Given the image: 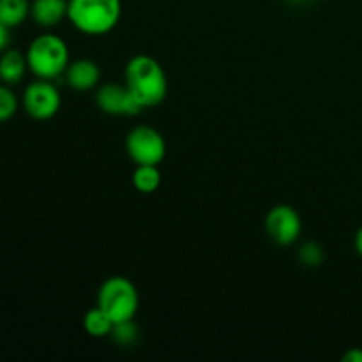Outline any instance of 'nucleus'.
<instances>
[{
    "instance_id": "1",
    "label": "nucleus",
    "mask_w": 362,
    "mask_h": 362,
    "mask_svg": "<svg viewBox=\"0 0 362 362\" xmlns=\"http://www.w3.org/2000/svg\"><path fill=\"white\" fill-rule=\"evenodd\" d=\"M124 76H126V87L144 108L161 105L168 94V78L154 57H133L127 62Z\"/></svg>"
},
{
    "instance_id": "2",
    "label": "nucleus",
    "mask_w": 362,
    "mask_h": 362,
    "mask_svg": "<svg viewBox=\"0 0 362 362\" xmlns=\"http://www.w3.org/2000/svg\"><path fill=\"white\" fill-rule=\"evenodd\" d=\"M120 0H67V20L87 35H103L120 20Z\"/></svg>"
},
{
    "instance_id": "3",
    "label": "nucleus",
    "mask_w": 362,
    "mask_h": 362,
    "mask_svg": "<svg viewBox=\"0 0 362 362\" xmlns=\"http://www.w3.org/2000/svg\"><path fill=\"white\" fill-rule=\"evenodd\" d=\"M28 69L39 80H53L66 73L69 66V48L55 34H41L27 49Z\"/></svg>"
},
{
    "instance_id": "4",
    "label": "nucleus",
    "mask_w": 362,
    "mask_h": 362,
    "mask_svg": "<svg viewBox=\"0 0 362 362\" xmlns=\"http://www.w3.org/2000/svg\"><path fill=\"white\" fill-rule=\"evenodd\" d=\"M98 306L115 325L133 320L140 308L136 286L124 276H112L99 288Z\"/></svg>"
},
{
    "instance_id": "5",
    "label": "nucleus",
    "mask_w": 362,
    "mask_h": 362,
    "mask_svg": "<svg viewBox=\"0 0 362 362\" xmlns=\"http://www.w3.org/2000/svg\"><path fill=\"white\" fill-rule=\"evenodd\" d=\"M126 151L136 165H154L165 159L166 144L158 129L148 126H136L126 138Z\"/></svg>"
},
{
    "instance_id": "6",
    "label": "nucleus",
    "mask_w": 362,
    "mask_h": 362,
    "mask_svg": "<svg viewBox=\"0 0 362 362\" xmlns=\"http://www.w3.org/2000/svg\"><path fill=\"white\" fill-rule=\"evenodd\" d=\"M23 108L35 120L52 119L60 108L59 88L49 80L34 81L23 92Z\"/></svg>"
},
{
    "instance_id": "7",
    "label": "nucleus",
    "mask_w": 362,
    "mask_h": 362,
    "mask_svg": "<svg viewBox=\"0 0 362 362\" xmlns=\"http://www.w3.org/2000/svg\"><path fill=\"white\" fill-rule=\"evenodd\" d=\"M265 230L269 237L279 246H290L303 232V221L299 212L290 205H276L265 218Z\"/></svg>"
},
{
    "instance_id": "8",
    "label": "nucleus",
    "mask_w": 362,
    "mask_h": 362,
    "mask_svg": "<svg viewBox=\"0 0 362 362\" xmlns=\"http://www.w3.org/2000/svg\"><path fill=\"white\" fill-rule=\"evenodd\" d=\"M95 103L101 108V112L108 113V115L134 117L144 110V106L131 94L129 88L119 83L101 85L98 88V94H95Z\"/></svg>"
},
{
    "instance_id": "9",
    "label": "nucleus",
    "mask_w": 362,
    "mask_h": 362,
    "mask_svg": "<svg viewBox=\"0 0 362 362\" xmlns=\"http://www.w3.org/2000/svg\"><path fill=\"white\" fill-rule=\"evenodd\" d=\"M64 74H66L67 85L80 92L94 88L101 78L99 66L90 59H78L74 62H69Z\"/></svg>"
},
{
    "instance_id": "10",
    "label": "nucleus",
    "mask_w": 362,
    "mask_h": 362,
    "mask_svg": "<svg viewBox=\"0 0 362 362\" xmlns=\"http://www.w3.org/2000/svg\"><path fill=\"white\" fill-rule=\"evenodd\" d=\"M30 18L42 28H53L67 18V0H34Z\"/></svg>"
},
{
    "instance_id": "11",
    "label": "nucleus",
    "mask_w": 362,
    "mask_h": 362,
    "mask_svg": "<svg viewBox=\"0 0 362 362\" xmlns=\"http://www.w3.org/2000/svg\"><path fill=\"white\" fill-rule=\"evenodd\" d=\"M28 69L27 55L14 48H6L0 53V81L6 85H16L23 80Z\"/></svg>"
},
{
    "instance_id": "12",
    "label": "nucleus",
    "mask_w": 362,
    "mask_h": 362,
    "mask_svg": "<svg viewBox=\"0 0 362 362\" xmlns=\"http://www.w3.org/2000/svg\"><path fill=\"white\" fill-rule=\"evenodd\" d=\"M30 16L28 0H0V21L7 28H16Z\"/></svg>"
},
{
    "instance_id": "13",
    "label": "nucleus",
    "mask_w": 362,
    "mask_h": 362,
    "mask_svg": "<svg viewBox=\"0 0 362 362\" xmlns=\"http://www.w3.org/2000/svg\"><path fill=\"white\" fill-rule=\"evenodd\" d=\"M113 322L105 311L99 306L92 308L90 311H87V315L83 317V327L94 338H105V336L112 334L113 331Z\"/></svg>"
},
{
    "instance_id": "14",
    "label": "nucleus",
    "mask_w": 362,
    "mask_h": 362,
    "mask_svg": "<svg viewBox=\"0 0 362 362\" xmlns=\"http://www.w3.org/2000/svg\"><path fill=\"white\" fill-rule=\"evenodd\" d=\"M161 184V173L154 165H138L133 172V186L140 193H154Z\"/></svg>"
},
{
    "instance_id": "15",
    "label": "nucleus",
    "mask_w": 362,
    "mask_h": 362,
    "mask_svg": "<svg viewBox=\"0 0 362 362\" xmlns=\"http://www.w3.org/2000/svg\"><path fill=\"white\" fill-rule=\"evenodd\" d=\"M18 110V98L11 90L9 85H0V122H6L16 113Z\"/></svg>"
},
{
    "instance_id": "16",
    "label": "nucleus",
    "mask_w": 362,
    "mask_h": 362,
    "mask_svg": "<svg viewBox=\"0 0 362 362\" xmlns=\"http://www.w3.org/2000/svg\"><path fill=\"white\" fill-rule=\"evenodd\" d=\"M299 257L303 260V264L311 265V267H317L324 262V250H322L320 244L317 243H306L299 251Z\"/></svg>"
},
{
    "instance_id": "17",
    "label": "nucleus",
    "mask_w": 362,
    "mask_h": 362,
    "mask_svg": "<svg viewBox=\"0 0 362 362\" xmlns=\"http://www.w3.org/2000/svg\"><path fill=\"white\" fill-rule=\"evenodd\" d=\"M112 336L115 338L117 343H120V345H131V343L136 339V329H134L133 320L113 325Z\"/></svg>"
},
{
    "instance_id": "18",
    "label": "nucleus",
    "mask_w": 362,
    "mask_h": 362,
    "mask_svg": "<svg viewBox=\"0 0 362 362\" xmlns=\"http://www.w3.org/2000/svg\"><path fill=\"white\" fill-rule=\"evenodd\" d=\"M345 362H362V349H350L349 352L343 356Z\"/></svg>"
},
{
    "instance_id": "19",
    "label": "nucleus",
    "mask_w": 362,
    "mask_h": 362,
    "mask_svg": "<svg viewBox=\"0 0 362 362\" xmlns=\"http://www.w3.org/2000/svg\"><path fill=\"white\" fill-rule=\"evenodd\" d=\"M7 42H9V28L0 21V53L7 48Z\"/></svg>"
},
{
    "instance_id": "20",
    "label": "nucleus",
    "mask_w": 362,
    "mask_h": 362,
    "mask_svg": "<svg viewBox=\"0 0 362 362\" xmlns=\"http://www.w3.org/2000/svg\"><path fill=\"white\" fill-rule=\"evenodd\" d=\"M356 250L362 257V226L359 228V232L356 233Z\"/></svg>"
}]
</instances>
